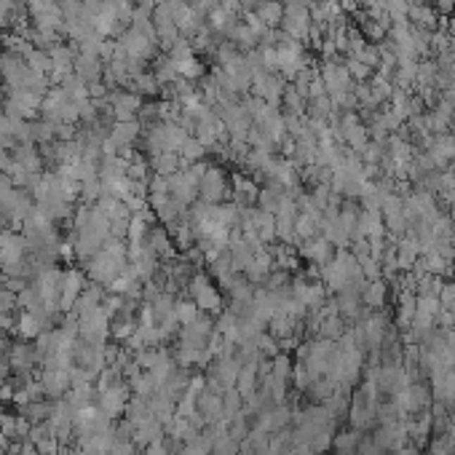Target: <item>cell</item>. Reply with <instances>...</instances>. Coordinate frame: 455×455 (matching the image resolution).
<instances>
[{"label": "cell", "mask_w": 455, "mask_h": 455, "mask_svg": "<svg viewBox=\"0 0 455 455\" xmlns=\"http://www.w3.org/2000/svg\"><path fill=\"white\" fill-rule=\"evenodd\" d=\"M281 25L287 30V35L289 38H303L308 30H311V13H308L306 3H300V0H289L287 6H284V16H281Z\"/></svg>", "instance_id": "6da1fadb"}, {"label": "cell", "mask_w": 455, "mask_h": 455, "mask_svg": "<svg viewBox=\"0 0 455 455\" xmlns=\"http://www.w3.org/2000/svg\"><path fill=\"white\" fill-rule=\"evenodd\" d=\"M321 83L324 89L330 92V96H340L351 89V75H348L346 65H335V62H327L324 70H321Z\"/></svg>", "instance_id": "7a4b0ae2"}, {"label": "cell", "mask_w": 455, "mask_h": 455, "mask_svg": "<svg viewBox=\"0 0 455 455\" xmlns=\"http://www.w3.org/2000/svg\"><path fill=\"white\" fill-rule=\"evenodd\" d=\"M340 137H343L351 147H356V150H364L367 142H370V139H367V129L361 126L359 118H356L354 113H348L346 118L340 120Z\"/></svg>", "instance_id": "3957f363"}, {"label": "cell", "mask_w": 455, "mask_h": 455, "mask_svg": "<svg viewBox=\"0 0 455 455\" xmlns=\"http://www.w3.org/2000/svg\"><path fill=\"white\" fill-rule=\"evenodd\" d=\"M281 16H284V6H281L279 0H268V3H263V6H260V13H257V19H260L266 27L279 25Z\"/></svg>", "instance_id": "277c9868"}, {"label": "cell", "mask_w": 455, "mask_h": 455, "mask_svg": "<svg viewBox=\"0 0 455 455\" xmlns=\"http://www.w3.org/2000/svg\"><path fill=\"white\" fill-rule=\"evenodd\" d=\"M364 303L373 308H380L383 306V300H386V284L383 281H373V284H367V289H364Z\"/></svg>", "instance_id": "5b68a950"}, {"label": "cell", "mask_w": 455, "mask_h": 455, "mask_svg": "<svg viewBox=\"0 0 455 455\" xmlns=\"http://www.w3.org/2000/svg\"><path fill=\"white\" fill-rule=\"evenodd\" d=\"M196 300H199L201 308H217V306H220V297H217L212 287H206L204 281H199V284H196Z\"/></svg>", "instance_id": "8992f818"}, {"label": "cell", "mask_w": 455, "mask_h": 455, "mask_svg": "<svg viewBox=\"0 0 455 455\" xmlns=\"http://www.w3.org/2000/svg\"><path fill=\"white\" fill-rule=\"evenodd\" d=\"M19 332L25 335V337H35L40 332V321L35 319V313H25L22 321H19Z\"/></svg>", "instance_id": "52a82bcc"}, {"label": "cell", "mask_w": 455, "mask_h": 455, "mask_svg": "<svg viewBox=\"0 0 455 455\" xmlns=\"http://www.w3.org/2000/svg\"><path fill=\"white\" fill-rule=\"evenodd\" d=\"M356 440H359L356 431H348V434H340V437L335 440V447H337L340 453H351V450L356 447Z\"/></svg>", "instance_id": "ba28073f"}, {"label": "cell", "mask_w": 455, "mask_h": 455, "mask_svg": "<svg viewBox=\"0 0 455 455\" xmlns=\"http://www.w3.org/2000/svg\"><path fill=\"white\" fill-rule=\"evenodd\" d=\"M434 3H437V8H440L442 13H447L455 8V0H434Z\"/></svg>", "instance_id": "9c48e42d"}]
</instances>
